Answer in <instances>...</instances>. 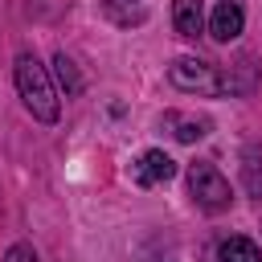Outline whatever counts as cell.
Segmentation results:
<instances>
[{"label":"cell","mask_w":262,"mask_h":262,"mask_svg":"<svg viewBox=\"0 0 262 262\" xmlns=\"http://www.w3.org/2000/svg\"><path fill=\"white\" fill-rule=\"evenodd\" d=\"M217 258L221 262H262V254H258V246L250 237H225L217 246Z\"/></svg>","instance_id":"ba28073f"},{"label":"cell","mask_w":262,"mask_h":262,"mask_svg":"<svg viewBox=\"0 0 262 262\" xmlns=\"http://www.w3.org/2000/svg\"><path fill=\"white\" fill-rule=\"evenodd\" d=\"M242 180H246V192L250 196H262V151L258 147H246L242 151Z\"/></svg>","instance_id":"9c48e42d"},{"label":"cell","mask_w":262,"mask_h":262,"mask_svg":"<svg viewBox=\"0 0 262 262\" xmlns=\"http://www.w3.org/2000/svg\"><path fill=\"white\" fill-rule=\"evenodd\" d=\"M12 78H16V94H20L25 111H29L37 123H57V115H61V98H57V90H53L49 70H45L33 53H20V57H16Z\"/></svg>","instance_id":"6da1fadb"},{"label":"cell","mask_w":262,"mask_h":262,"mask_svg":"<svg viewBox=\"0 0 262 262\" xmlns=\"http://www.w3.org/2000/svg\"><path fill=\"white\" fill-rule=\"evenodd\" d=\"M4 262H37V250H33L29 242H16V246H8Z\"/></svg>","instance_id":"8fae6325"},{"label":"cell","mask_w":262,"mask_h":262,"mask_svg":"<svg viewBox=\"0 0 262 262\" xmlns=\"http://www.w3.org/2000/svg\"><path fill=\"white\" fill-rule=\"evenodd\" d=\"M53 78L61 82V90H66V98H74V94H82V74H78V66L66 57V53H57L53 57Z\"/></svg>","instance_id":"30bf717a"},{"label":"cell","mask_w":262,"mask_h":262,"mask_svg":"<svg viewBox=\"0 0 262 262\" xmlns=\"http://www.w3.org/2000/svg\"><path fill=\"white\" fill-rule=\"evenodd\" d=\"M176 176V160L168 156V151H143L139 160H135V184L139 188H151V184H164V180H172Z\"/></svg>","instance_id":"5b68a950"},{"label":"cell","mask_w":262,"mask_h":262,"mask_svg":"<svg viewBox=\"0 0 262 262\" xmlns=\"http://www.w3.org/2000/svg\"><path fill=\"white\" fill-rule=\"evenodd\" d=\"M168 82L184 94H221V70L205 57H176L168 66Z\"/></svg>","instance_id":"3957f363"},{"label":"cell","mask_w":262,"mask_h":262,"mask_svg":"<svg viewBox=\"0 0 262 262\" xmlns=\"http://www.w3.org/2000/svg\"><path fill=\"white\" fill-rule=\"evenodd\" d=\"M188 192H192L196 209H205V213H225L233 205V188L213 164H192L188 168Z\"/></svg>","instance_id":"7a4b0ae2"},{"label":"cell","mask_w":262,"mask_h":262,"mask_svg":"<svg viewBox=\"0 0 262 262\" xmlns=\"http://www.w3.org/2000/svg\"><path fill=\"white\" fill-rule=\"evenodd\" d=\"M160 127L172 135V139H180V143H196V139H205L209 135V119L205 115H184V111H164V119H160Z\"/></svg>","instance_id":"8992f818"},{"label":"cell","mask_w":262,"mask_h":262,"mask_svg":"<svg viewBox=\"0 0 262 262\" xmlns=\"http://www.w3.org/2000/svg\"><path fill=\"white\" fill-rule=\"evenodd\" d=\"M242 25H246L242 4H237V0H221V4L213 8V16H209V37H213L217 45H229V41H237Z\"/></svg>","instance_id":"277c9868"},{"label":"cell","mask_w":262,"mask_h":262,"mask_svg":"<svg viewBox=\"0 0 262 262\" xmlns=\"http://www.w3.org/2000/svg\"><path fill=\"white\" fill-rule=\"evenodd\" d=\"M172 25L180 37H201L205 33V4L201 0H172Z\"/></svg>","instance_id":"52a82bcc"}]
</instances>
